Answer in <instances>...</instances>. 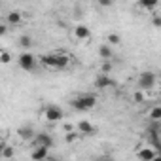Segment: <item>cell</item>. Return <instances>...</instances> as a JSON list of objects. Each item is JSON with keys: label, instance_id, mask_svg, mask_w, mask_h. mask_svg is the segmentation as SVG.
I'll return each mask as SVG.
<instances>
[{"label": "cell", "instance_id": "5b68a950", "mask_svg": "<svg viewBox=\"0 0 161 161\" xmlns=\"http://www.w3.org/2000/svg\"><path fill=\"white\" fill-rule=\"evenodd\" d=\"M155 84H157V76H155V72H152V70L142 72V74L138 76V82H136L138 89H142V91H150V89H153Z\"/></svg>", "mask_w": 161, "mask_h": 161}, {"label": "cell", "instance_id": "cb8c5ba5", "mask_svg": "<svg viewBox=\"0 0 161 161\" xmlns=\"http://www.w3.org/2000/svg\"><path fill=\"white\" fill-rule=\"evenodd\" d=\"M97 2H99L101 6H104V8H108V6H112V4H114V0H97Z\"/></svg>", "mask_w": 161, "mask_h": 161}, {"label": "cell", "instance_id": "30bf717a", "mask_svg": "<svg viewBox=\"0 0 161 161\" xmlns=\"http://www.w3.org/2000/svg\"><path fill=\"white\" fill-rule=\"evenodd\" d=\"M157 155L159 153L150 146H144L136 152V159H140V161H153V159H157Z\"/></svg>", "mask_w": 161, "mask_h": 161}, {"label": "cell", "instance_id": "9a60e30c", "mask_svg": "<svg viewBox=\"0 0 161 161\" xmlns=\"http://www.w3.org/2000/svg\"><path fill=\"white\" fill-rule=\"evenodd\" d=\"M157 4H159V0H138V8L140 10H148V12L155 10Z\"/></svg>", "mask_w": 161, "mask_h": 161}, {"label": "cell", "instance_id": "7c38bea8", "mask_svg": "<svg viewBox=\"0 0 161 161\" xmlns=\"http://www.w3.org/2000/svg\"><path fill=\"white\" fill-rule=\"evenodd\" d=\"M31 157H32V159H36V161L47 159V157H49V148H44V146H32Z\"/></svg>", "mask_w": 161, "mask_h": 161}, {"label": "cell", "instance_id": "7402d4cb", "mask_svg": "<svg viewBox=\"0 0 161 161\" xmlns=\"http://www.w3.org/2000/svg\"><path fill=\"white\" fill-rule=\"evenodd\" d=\"M101 72H103V74H110V72H112V63H110V61L103 63V64H101Z\"/></svg>", "mask_w": 161, "mask_h": 161}, {"label": "cell", "instance_id": "9c48e42d", "mask_svg": "<svg viewBox=\"0 0 161 161\" xmlns=\"http://www.w3.org/2000/svg\"><path fill=\"white\" fill-rule=\"evenodd\" d=\"M76 131L82 135V136H91V135H95V125L91 123V121H87V119H82V121H78V125H76Z\"/></svg>", "mask_w": 161, "mask_h": 161}, {"label": "cell", "instance_id": "ffe728a7", "mask_svg": "<svg viewBox=\"0 0 161 161\" xmlns=\"http://www.w3.org/2000/svg\"><path fill=\"white\" fill-rule=\"evenodd\" d=\"M19 46L27 51V49L32 46V38H31V36H21V38H19Z\"/></svg>", "mask_w": 161, "mask_h": 161}, {"label": "cell", "instance_id": "8992f818", "mask_svg": "<svg viewBox=\"0 0 161 161\" xmlns=\"http://www.w3.org/2000/svg\"><path fill=\"white\" fill-rule=\"evenodd\" d=\"M72 36H74L78 42H89V40H91V36H93V32H91V29H89L87 25L78 23V25L72 29Z\"/></svg>", "mask_w": 161, "mask_h": 161}, {"label": "cell", "instance_id": "ac0fdd59", "mask_svg": "<svg viewBox=\"0 0 161 161\" xmlns=\"http://www.w3.org/2000/svg\"><path fill=\"white\" fill-rule=\"evenodd\" d=\"M106 44H108V46H112V47H114V46H119V44H121V38H119V34H116V32H110V34L106 36Z\"/></svg>", "mask_w": 161, "mask_h": 161}, {"label": "cell", "instance_id": "603a6c76", "mask_svg": "<svg viewBox=\"0 0 161 161\" xmlns=\"http://www.w3.org/2000/svg\"><path fill=\"white\" fill-rule=\"evenodd\" d=\"M8 34V25L6 23H0V38Z\"/></svg>", "mask_w": 161, "mask_h": 161}, {"label": "cell", "instance_id": "44dd1931", "mask_svg": "<svg viewBox=\"0 0 161 161\" xmlns=\"http://www.w3.org/2000/svg\"><path fill=\"white\" fill-rule=\"evenodd\" d=\"M133 99H135V103H144V101H146V93H144L142 89H138V91L133 93Z\"/></svg>", "mask_w": 161, "mask_h": 161}, {"label": "cell", "instance_id": "7a4b0ae2", "mask_svg": "<svg viewBox=\"0 0 161 161\" xmlns=\"http://www.w3.org/2000/svg\"><path fill=\"white\" fill-rule=\"evenodd\" d=\"M97 103H99V99L93 93H84V95H78V97L70 99V106L78 112H89L97 106Z\"/></svg>", "mask_w": 161, "mask_h": 161}, {"label": "cell", "instance_id": "277c9868", "mask_svg": "<svg viewBox=\"0 0 161 161\" xmlns=\"http://www.w3.org/2000/svg\"><path fill=\"white\" fill-rule=\"evenodd\" d=\"M17 64L21 70H27V72H32L36 66H38V59L34 57V53H31L29 49L23 51L19 57H17Z\"/></svg>", "mask_w": 161, "mask_h": 161}, {"label": "cell", "instance_id": "6da1fadb", "mask_svg": "<svg viewBox=\"0 0 161 161\" xmlns=\"http://www.w3.org/2000/svg\"><path fill=\"white\" fill-rule=\"evenodd\" d=\"M38 63L47 70H64L72 64V57L64 51H53V53L42 55Z\"/></svg>", "mask_w": 161, "mask_h": 161}, {"label": "cell", "instance_id": "5bb4252c", "mask_svg": "<svg viewBox=\"0 0 161 161\" xmlns=\"http://www.w3.org/2000/svg\"><path fill=\"white\" fill-rule=\"evenodd\" d=\"M99 55H101V59H104V61H110V59H112V55H114V49H112V46H108V44H103V46L99 47Z\"/></svg>", "mask_w": 161, "mask_h": 161}, {"label": "cell", "instance_id": "8fae6325", "mask_svg": "<svg viewBox=\"0 0 161 161\" xmlns=\"http://www.w3.org/2000/svg\"><path fill=\"white\" fill-rule=\"evenodd\" d=\"M34 135H36V131H34L31 125H23V127H19V129H17V136H19L23 142H31Z\"/></svg>", "mask_w": 161, "mask_h": 161}, {"label": "cell", "instance_id": "ba28073f", "mask_svg": "<svg viewBox=\"0 0 161 161\" xmlns=\"http://www.w3.org/2000/svg\"><path fill=\"white\" fill-rule=\"evenodd\" d=\"M114 86H116V80H114L110 74L99 72V76L95 78V87H97V89H110V87H114Z\"/></svg>", "mask_w": 161, "mask_h": 161}, {"label": "cell", "instance_id": "484cf974", "mask_svg": "<svg viewBox=\"0 0 161 161\" xmlns=\"http://www.w3.org/2000/svg\"><path fill=\"white\" fill-rule=\"evenodd\" d=\"M0 4H2V0H0Z\"/></svg>", "mask_w": 161, "mask_h": 161}, {"label": "cell", "instance_id": "3957f363", "mask_svg": "<svg viewBox=\"0 0 161 161\" xmlns=\"http://www.w3.org/2000/svg\"><path fill=\"white\" fill-rule=\"evenodd\" d=\"M42 116H44V119L47 123H59L64 118V110L61 106H57V104H46L42 108Z\"/></svg>", "mask_w": 161, "mask_h": 161}, {"label": "cell", "instance_id": "d4e9b609", "mask_svg": "<svg viewBox=\"0 0 161 161\" xmlns=\"http://www.w3.org/2000/svg\"><path fill=\"white\" fill-rule=\"evenodd\" d=\"M152 23H153V27H159V25H161V19H159V15H155V17L152 19Z\"/></svg>", "mask_w": 161, "mask_h": 161}, {"label": "cell", "instance_id": "2e32d148", "mask_svg": "<svg viewBox=\"0 0 161 161\" xmlns=\"http://www.w3.org/2000/svg\"><path fill=\"white\" fill-rule=\"evenodd\" d=\"M148 118L152 121H161V106H152L148 110Z\"/></svg>", "mask_w": 161, "mask_h": 161}, {"label": "cell", "instance_id": "d6986e66", "mask_svg": "<svg viewBox=\"0 0 161 161\" xmlns=\"http://www.w3.org/2000/svg\"><path fill=\"white\" fill-rule=\"evenodd\" d=\"M0 155H4V157H14V155H15V150H14L12 146L2 144V148H0Z\"/></svg>", "mask_w": 161, "mask_h": 161}, {"label": "cell", "instance_id": "e0dca14e", "mask_svg": "<svg viewBox=\"0 0 161 161\" xmlns=\"http://www.w3.org/2000/svg\"><path fill=\"white\" fill-rule=\"evenodd\" d=\"M14 61V55L8 49H0V64H10Z\"/></svg>", "mask_w": 161, "mask_h": 161}, {"label": "cell", "instance_id": "4fadbf2b", "mask_svg": "<svg viewBox=\"0 0 161 161\" xmlns=\"http://www.w3.org/2000/svg\"><path fill=\"white\" fill-rule=\"evenodd\" d=\"M6 23L10 25V27H19L21 23H23V15H21V12H10L8 15H6Z\"/></svg>", "mask_w": 161, "mask_h": 161}, {"label": "cell", "instance_id": "52a82bcc", "mask_svg": "<svg viewBox=\"0 0 161 161\" xmlns=\"http://www.w3.org/2000/svg\"><path fill=\"white\" fill-rule=\"evenodd\" d=\"M32 146H44V148H51L53 146V136L49 135V133H44V131H40V133H36L34 136H32Z\"/></svg>", "mask_w": 161, "mask_h": 161}]
</instances>
